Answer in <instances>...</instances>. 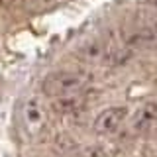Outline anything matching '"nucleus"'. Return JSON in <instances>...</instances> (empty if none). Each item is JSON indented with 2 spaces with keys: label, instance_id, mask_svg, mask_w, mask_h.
<instances>
[{
  "label": "nucleus",
  "instance_id": "f257e3e1",
  "mask_svg": "<svg viewBox=\"0 0 157 157\" xmlns=\"http://www.w3.org/2000/svg\"><path fill=\"white\" fill-rule=\"evenodd\" d=\"M90 77L85 71H75V69H63V71H53L43 78L41 90L45 96L61 98V96H73L85 90Z\"/></svg>",
  "mask_w": 157,
  "mask_h": 157
},
{
  "label": "nucleus",
  "instance_id": "f03ea898",
  "mask_svg": "<svg viewBox=\"0 0 157 157\" xmlns=\"http://www.w3.org/2000/svg\"><path fill=\"white\" fill-rule=\"evenodd\" d=\"M126 120H128V108L126 106H110L94 118L92 130H94V134L110 136V134H116L124 126Z\"/></svg>",
  "mask_w": 157,
  "mask_h": 157
},
{
  "label": "nucleus",
  "instance_id": "7ed1b4c3",
  "mask_svg": "<svg viewBox=\"0 0 157 157\" xmlns=\"http://www.w3.org/2000/svg\"><path fill=\"white\" fill-rule=\"evenodd\" d=\"M155 130H157V100H149L136 112L134 120H132V134L147 136Z\"/></svg>",
  "mask_w": 157,
  "mask_h": 157
},
{
  "label": "nucleus",
  "instance_id": "20e7f679",
  "mask_svg": "<svg viewBox=\"0 0 157 157\" xmlns=\"http://www.w3.org/2000/svg\"><path fill=\"white\" fill-rule=\"evenodd\" d=\"M24 118H26L28 126L32 130H36L43 124V112H41V106L37 104L36 100H28V104L24 106Z\"/></svg>",
  "mask_w": 157,
  "mask_h": 157
},
{
  "label": "nucleus",
  "instance_id": "39448f33",
  "mask_svg": "<svg viewBox=\"0 0 157 157\" xmlns=\"http://www.w3.org/2000/svg\"><path fill=\"white\" fill-rule=\"evenodd\" d=\"M104 53H106V47L102 41H86L81 47V55L86 61H98V59L104 57Z\"/></svg>",
  "mask_w": 157,
  "mask_h": 157
},
{
  "label": "nucleus",
  "instance_id": "423d86ee",
  "mask_svg": "<svg viewBox=\"0 0 157 157\" xmlns=\"http://www.w3.org/2000/svg\"><path fill=\"white\" fill-rule=\"evenodd\" d=\"M86 157H108V155H106L104 149H90L86 153Z\"/></svg>",
  "mask_w": 157,
  "mask_h": 157
}]
</instances>
